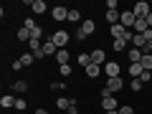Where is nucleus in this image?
<instances>
[{"mask_svg":"<svg viewBox=\"0 0 152 114\" xmlns=\"http://www.w3.org/2000/svg\"><path fill=\"white\" fill-rule=\"evenodd\" d=\"M94 31H96V23H94L91 18H89V20H84L81 26H79V31H76V38H79V41H84V38H86V36H91Z\"/></svg>","mask_w":152,"mask_h":114,"instance_id":"nucleus-2","label":"nucleus"},{"mask_svg":"<svg viewBox=\"0 0 152 114\" xmlns=\"http://www.w3.org/2000/svg\"><path fill=\"white\" fill-rule=\"evenodd\" d=\"M58 74L64 76V79H66V76H71V66H69V64H66V66H58Z\"/></svg>","mask_w":152,"mask_h":114,"instance_id":"nucleus-33","label":"nucleus"},{"mask_svg":"<svg viewBox=\"0 0 152 114\" xmlns=\"http://www.w3.org/2000/svg\"><path fill=\"white\" fill-rule=\"evenodd\" d=\"M56 61H58V66H66V64H69V48H58Z\"/></svg>","mask_w":152,"mask_h":114,"instance_id":"nucleus-16","label":"nucleus"},{"mask_svg":"<svg viewBox=\"0 0 152 114\" xmlns=\"http://www.w3.org/2000/svg\"><path fill=\"white\" fill-rule=\"evenodd\" d=\"M142 86H145V84H142L140 79H132V81H129V89H132V91H142Z\"/></svg>","mask_w":152,"mask_h":114,"instance_id":"nucleus-29","label":"nucleus"},{"mask_svg":"<svg viewBox=\"0 0 152 114\" xmlns=\"http://www.w3.org/2000/svg\"><path fill=\"white\" fill-rule=\"evenodd\" d=\"M33 61H36V56H33V53H23V56H20V64L26 66V69L33 64Z\"/></svg>","mask_w":152,"mask_h":114,"instance_id":"nucleus-25","label":"nucleus"},{"mask_svg":"<svg viewBox=\"0 0 152 114\" xmlns=\"http://www.w3.org/2000/svg\"><path fill=\"white\" fill-rule=\"evenodd\" d=\"M102 109H104V112H117L119 104H117L114 96H102Z\"/></svg>","mask_w":152,"mask_h":114,"instance_id":"nucleus-8","label":"nucleus"},{"mask_svg":"<svg viewBox=\"0 0 152 114\" xmlns=\"http://www.w3.org/2000/svg\"><path fill=\"white\" fill-rule=\"evenodd\" d=\"M112 48L114 51H124L127 48V41H124V38H117V41H112Z\"/></svg>","mask_w":152,"mask_h":114,"instance_id":"nucleus-23","label":"nucleus"},{"mask_svg":"<svg viewBox=\"0 0 152 114\" xmlns=\"http://www.w3.org/2000/svg\"><path fill=\"white\" fill-rule=\"evenodd\" d=\"M140 81H142V84H150V81H152V71H145V74L140 76Z\"/></svg>","mask_w":152,"mask_h":114,"instance_id":"nucleus-34","label":"nucleus"},{"mask_svg":"<svg viewBox=\"0 0 152 114\" xmlns=\"http://www.w3.org/2000/svg\"><path fill=\"white\" fill-rule=\"evenodd\" d=\"M109 31H112L114 41H117V38H127V33H129V31H127L124 26H122V23H117V26H112V28H109Z\"/></svg>","mask_w":152,"mask_h":114,"instance_id":"nucleus-10","label":"nucleus"},{"mask_svg":"<svg viewBox=\"0 0 152 114\" xmlns=\"http://www.w3.org/2000/svg\"><path fill=\"white\" fill-rule=\"evenodd\" d=\"M147 26L152 28V13H150V15H147Z\"/></svg>","mask_w":152,"mask_h":114,"instance_id":"nucleus-40","label":"nucleus"},{"mask_svg":"<svg viewBox=\"0 0 152 114\" xmlns=\"http://www.w3.org/2000/svg\"><path fill=\"white\" fill-rule=\"evenodd\" d=\"M79 64H81L84 69H86V66L91 64V53H79Z\"/></svg>","mask_w":152,"mask_h":114,"instance_id":"nucleus-27","label":"nucleus"},{"mask_svg":"<svg viewBox=\"0 0 152 114\" xmlns=\"http://www.w3.org/2000/svg\"><path fill=\"white\" fill-rule=\"evenodd\" d=\"M43 51H46V56H56V53H58V46H56L53 41L48 38V41L43 43Z\"/></svg>","mask_w":152,"mask_h":114,"instance_id":"nucleus-14","label":"nucleus"},{"mask_svg":"<svg viewBox=\"0 0 152 114\" xmlns=\"http://www.w3.org/2000/svg\"><path fill=\"white\" fill-rule=\"evenodd\" d=\"M28 8H31L36 15H43V13H46V3H43V0H31V5H28Z\"/></svg>","mask_w":152,"mask_h":114,"instance_id":"nucleus-11","label":"nucleus"},{"mask_svg":"<svg viewBox=\"0 0 152 114\" xmlns=\"http://www.w3.org/2000/svg\"><path fill=\"white\" fill-rule=\"evenodd\" d=\"M51 41H53L58 48H66V46H69V33L66 31H53L51 33Z\"/></svg>","mask_w":152,"mask_h":114,"instance_id":"nucleus-3","label":"nucleus"},{"mask_svg":"<svg viewBox=\"0 0 152 114\" xmlns=\"http://www.w3.org/2000/svg\"><path fill=\"white\" fill-rule=\"evenodd\" d=\"M36 114H48V109H36Z\"/></svg>","mask_w":152,"mask_h":114,"instance_id":"nucleus-39","label":"nucleus"},{"mask_svg":"<svg viewBox=\"0 0 152 114\" xmlns=\"http://www.w3.org/2000/svg\"><path fill=\"white\" fill-rule=\"evenodd\" d=\"M15 109H26V102L23 99H15Z\"/></svg>","mask_w":152,"mask_h":114,"instance_id":"nucleus-38","label":"nucleus"},{"mask_svg":"<svg viewBox=\"0 0 152 114\" xmlns=\"http://www.w3.org/2000/svg\"><path fill=\"white\" fill-rule=\"evenodd\" d=\"M117 112H119V114H134V109H132L129 104H127V107H119V109H117Z\"/></svg>","mask_w":152,"mask_h":114,"instance_id":"nucleus-35","label":"nucleus"},{"mask_svg":"<svg viewBox=\"0 0 152 114\" xmlns=\"http://www.w3.org/2000/svg\"><path fill=\"white\" fill-rule=\"evenodd\" d=\"M41 46H43V43H41V41H36V38H31V41H28V48H31V53H33V51H38Z\"/></svg>","mask_w":152,"mask_h":114,"instance_id":"nucleus-30","label":"nucleus"},{"mask_svg":"<svg viewBox=\"0 0 152 114\" xmlns=\"http://www.w3.org/2000/svg\"><path fill=\"white\" fill-rule=\"evenodd\" d=\"M69 104H71V99H66V96L56 99V107H58V109H69Z\"/></svg>","mask_w":152,"mask_h":114,"instance_id":"nucleus-28","label":"nucleus"},{"mask_svg":"<svg viewBox=\"0 0 152 114\" xmlns=\"http://www.w3.org/2000/svg\"><path fill=\"white\" fill-rule=\"evenodd\" d=\"M18 41L28 43V41H31V31H28V28H18Z\"/></svg>","mask_w":152,"mask_h":114,"instance_id":"nucleus-22","label":"nucleus"},{"mask_svg":"<svg viewBox=\"0 0 152 114\" xmlns=\"http://www.w3.org/2000/svg\"><path fill=\"white\" fill-rule=\"evenodd\" d=\"M69 114H79V102L76 99H71V104H69V109H66Z\"/></svg>","mask_w":152,"mask_h":114,"instance_id":"nucleus-31","label":"nucleus"},{"mask_svg":"<svg viewBox=\"0 0 152 114\" xmlns=\"http://www.w3.org/2000/svg\"><path fill=\"white\" fill-rule=\"evenodd\" d=\"M91 64L104 66V64H107V53H104L102 48H94V51H91Z\"/></svg>","mask_w":152,"mask_h":114,"instance_id":"nucleus-9","label":"nucleus"},{"mask_svg":"<svg viewBox=\"0 0 152 114\" xmlns=\"http://www.w3.org/2000/svg\"><path fill=\"white\" fill-rule=\"evenodd\" d=\"M23 69H26V66L20 64V58H18V61H13V71H23Z\"/></svg>","mask_w":152,"mask_h":114,"instance_id":"nucleus-37","label":"nucleus"},{"mask_svg":"<svg viewBox=\"0 0 152 114\" xmlns=\"http://www.w3.org/2000/svg\"><path fill=\"white\" fill-rule=\"evenodd\" d=\"M142 61V51L140 48H129V64H140Z\"/></svg>","mask_w":152,"mask_h":114,"instance_id":"nucleus-19","label":"nucleus"},{"mask_svg":"<svg viewBox=\"0 0 152 114\" xmlns=\"http://www.w3.org/2000/svg\"><path fill=\"white\" fill-rule=\"evenodd\" d=\"M127 74H129L132 79H140V76L145 74V69H142V64H129V69H127Z\"/></svg>","mask_w":152,"mask_h":114,"instance_id":"nucleus-13","label":"nucleus"},{"mask_svg":"<svg viewBox=\"0 0 152 114\" xmlns=\"http://www.w3.org/2000/svg\"><path fill=\"white\" fill-rule=\"evenodd\" d=\"M69 20L71 23H79V20H81V13L76 10V8H71V10H69Z\"/></svg>","mask_w":152,"mask_h":114,"instance_id":"nucleus-26","label":"nucleus"},{"mask_svg":"<svg viewBox=\"0 0 152 114\" xmlns=\"http://www.w3.org/2000/svg\"><path fill=\"white\" fill-rule=\"evenodd\" d=\"M104 114H119V112H104Z\"/></svg>","mask_w":152,"mask_h":114,"instance_id":"nucleus-41","label":"nucleus"},{"mask_svg":"<svg viewBox=\"0 0 152 114\" xmlns=\"http://www.w3.org/2000/svg\"><path fill=\"white\" fill-rule=\"evenodd\" d=\"M119 15H122L119 10H107V20H109V26H117V23H119Z\"/></svg>","mask_w":152,"mask_h":114,"instance_id":"nucleus-18","label":"nucleus"},{"mask_svg":"<svg viewBox=\"0 0 152 114\" xmlns=\"http://www.w3.org/2000/svg\"><path fill=\"white\" fill-rule=\"evenodd\" d=\"M102 69L107 71V79H117V76H119V71H122V66L117 64V61H107Z\"/></svg>","mask_w":152,"mask_h":114,"instance_id":"nucleus-5","label":"nucleus"},{"mask_svg":"<svg viewBox=\"0 0 152 114\" xmlns=\"http://www.w3.org/2000/svg\"><path fill=\"white\" fill-rule=\"evenodd\" d=\"M0 107L3 109H15V96H13V94H3V96H0Z\"/></svg>","mask_w":152,"mask_h":114,"instance_id":"nucleus-12","label":"nucleus"},{"mask_svg":"<svg viewBox=\"0 0 152 114\" xmlns=\"http://www.w3.org/2000/svg\"><path fill=\"white\" fill-rule=\"evenodd\" d=\"M150 31V26H147V18H137L134 23V33H147Z\"/></svg>","mask_w":152,"mask_h":114,"instance_id":"nucleus-15","label":"nucleus"},{"mask_svg":"<svg viewBox=\"0 0 152 114\" xmlns=\"http://www.w3.org/2000/svg\"><path fill=\"white\" fill-rule=\"evenodd\" d=\"M69 10L71 8H66V5H56L51 10V15H53V20H69Z\"/></svg>","mask_w":152,"mask_h":114,"instance_id":"nucleus-7","label":"nucleus"},{"mask_svg":"<svg viewBox=\"0 0 152 114\" xmlns=\"http://www.w3.org/2000/svg\"><path fill=\"white\" fill-rule=\"evenodd\" d=\"M31 38L41 41V38H43V28H41V26H33V28H31Z\"/></svg>","mask_w":152,"mask_h":114,"instance_id":"nucleus-24","label":"nucleus"},{"mask_svg":"<svg viewBox=\"0 0 152 114\" xmlns=\"http://www.w3.org/2000/svg\"><path fill=\"white\" fill-rule=\"evenodd\" d=\"M119 23L127 28V31H129V28H134V23H137V15H134L132 10H124V13L119 15Z\"/></svg>","mask_w":152,"mask_h":114,"instance_id":"nucleus-6","label":"nucleus"},{"mask_svg":"<svg viewBox=\"0 0 152 114\" xmlns=\"http://www.w3.org/2000/svg\"><path fill=\"white\" fill-rule=\"evenodd\" d=\"M13 91H15V94H26L28 91V84L26 81H13Z\"/></svg>","mask_w":152,"mask_h":114,"instance_id":"nucleus-20","label":"nucleus"},{"mask_svg":"<svg viewBox=\"0 0 152 114\" xmlns=\"http://www.w3.org/2000/svg\"><path fill=\"white\" fill-rule=\"evenodd\" d=\"M124 89V79L122 76H117V79H107V86L102 89V96H114L117 91H122Z\"/></svg>","mask_w":152,"mask_h":114,"instance_id":"nucleus-1","label":"nucleus"},{"mask_svg":"<svg viewBox=\"0 0 152 114\" xmlns=\"http://www.w3.org/2000/svg\"><path fill=\"white\" fill-rule=\"evenodd\" d=\"M132 13H134L137 18H147L152 13V8H150V3H145V0H140V3H134V8H132Z\"/></svg>","mask_w":152,"mask_h":114,"instance_id":"nucleus-4","label":"nucleus"},{"mask_svg":"<svg viewBox=\"0 0 152 114\" xmlns=\"http://www.w3.org/2000/svg\"><path fill=\"white\" fill-rule=\"evenodd\" d=\"M51 89H53V91H64V89H66V81H53V84H51Z\"/></svg>","mask_w":152,"mask_h":114,"instance_id":"nucleus-32","label":"nucleus"},{"mask_svg":"<svg viewBox=\"0 0 152 114\" xmlns=\"http://www.w3.org/2000/svg\"><path fill=\"white\" fill-rule=\"evenodd\" d=\"M140 64H142V69H145V71H150V69H152V53H142V61H140Z\"/></svg>","mask_w":152,"mask_h":114,"instance_id":"nucleus-21","label":"nucleus"},{"mask_svg":"<svg viewBox=\"0 0 152 114\" xmlns=\"http://www.w3.org/2000/svg\"><path fill=\"white\" fill-rule=\"evenodd\" d=\"M99 74H102V66H96V64H89L86 66V76H89V79H96Z\"/></svg>","mask_w":152,"mask_h":114,"instance_id":"nucleus-17","label":"nucleus"},{"mask_svg":"<svg viewBox=\"0 0 152 114\" xmlns=\"http://www.w3.org/2000/svg\"><path fill=\"white\" fill-rule=\"evenodd\" d=\"M117 5H119L117 0H107V10H117Z\"/></svg>","mask_w":152,"mask_h":114,"instance_id":"nucleus-36","label":"nucleus"}]
</instances>
